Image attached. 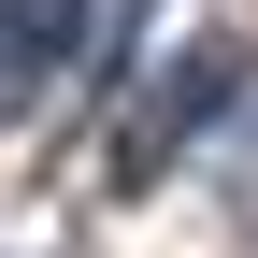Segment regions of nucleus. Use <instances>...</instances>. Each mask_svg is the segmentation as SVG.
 <instances>
[{
	"label": "nucleus",
	"mask_w": 258,
	"mask_h": 258,
	"mask_svg": "<svg viewBox=\"0 0 258 258\" xmlns=\"http://www.w3.org/2000/svg\"><path fill=\"white\" fill-rule=\"evenodd\" d=\"M230 101H244V57H230V43H186L172 72H158V101H129V129H115V172H129V186H144V172H172V158L201 144Z\"/></svg>",
	"instance_id": "1"
},
{
	"label": "nucleus",
	"mask_w": 258,
	"mask_h": 258,
	"mask_svg": "<svg viewBox=\"0 0 258 258\" xmlns=\"http://www.w3.org/2000/svg\"><path fill=\"white\" fill-rule=\"evenodd\" d=\"M86 57V0H0V115Z\"/></svg>",
	"instance_id": "2"
}]
</instances>
